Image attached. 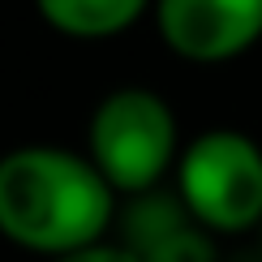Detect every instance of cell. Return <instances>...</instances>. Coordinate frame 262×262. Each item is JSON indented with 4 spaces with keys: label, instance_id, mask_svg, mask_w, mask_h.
I'll list each match as a JSON object with an SVG mask.
<instances>
[{
    "label": "cell",
    "instance_id": "277c9868",
    "mask_svg": "<svg viewBox=\"0 0 262 262\" xmlns=\"http://www.w3.org/2000/svg\"><path fill=\"white\" fill-rule=\"evenodd\" d=\"M155 26L177 56L220 64L262 39V0H155Z\"/></svg>",
    "mask_w": 262,
    "mask_h": 262
},
{
    "label": "cell",
    "instance_id": "7a4b0ae2",
    "mask_svg": "<svg viewBox=\"0 0 262 262\" xmlns=\"http://www.w3.org/2000/svg\"><path fill=\"white\" fill-rule=\"evenodd\" d=\"M86 159L116 193H155L181 159V129L172 103L150 86L107 91L86 121Z\"/></svg>",
    "mask_w": 262,
    "mask_h": 262
},
{
    "label": "cell",
    "instance_id": "3957f363",
    "mask_svg": "<svg viewBox=\"0 0 262 262\" xmlns=\"http://www.w3.org/2000/svg\"><path fill=\"white\" fill-rule=\"evenodd\" d=\"M177 198L206 232L262 228V146L241 129H202L181 146Z\"/></svg>",
    "mask_w": 262,
    "mask_h": 262
},
{
    "label": "cell",
    "instance_id": "8992f818",
    "mask_svg": "<svg viewBox=\"0 0 262 262\" xmlns=\"http://www.w3.org/2000/svg\"><path fill=\"white\" fill-rule=\"evenodd\" d=\"M39 17L69 39H112L155 9V0H35Z\"/></svg>",
    "mask_w": 262,
    "mask_h": 262
},
{
    "label": "cell",
    "instance_id": "52a82bcc",
    "mask_svg": "<svg viewBox=\"0 0 262 262\" xmlns=\"http://www.w3.org/2000/svg\"><path fill=\"white\" fill-rule=\"evenodd\" d=\"M56 262H134L121 245H91L82 254H69V258H56Z\"/></svg>",
    "mask_w": 262,
    "mask_h": 262
},
{
    "label": "cell",
    "instance_id": "5b68a950",
    "mask_svg": "<svg viewBox=\"0 0 262 262\" xmlns=\"http://www.w3.org/2000/svg\"><path fill=\"white\" fill-rule=\"evenodd\" d=\"M121 249L134 262H215L206 228L181 206V198H155V193L134 202Z\"/></svg>",
    "mask_w": 262,
    "mask_h": 262
},
{
    "label": "cell",
    "instance_id": "6da1fadb",
    "mask_svg": "<svg viewBox=\"0 0 262 262\" xmlns=\"http://www.w3.org/2000/svg\"><path fill=\"white\" fill-rule=\"evenodd\" d=\"M116 189L86 155L64 146H13L0 155V236L48 262L103 245Z\"/></svg>",
    "mask_w": 262,
    "mask_h": 262
}]
</instances>
